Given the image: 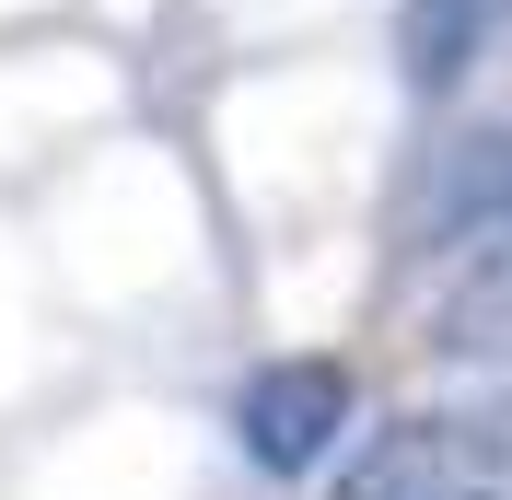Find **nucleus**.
Masks as SVG:
<instances>
[{
    "mask_svg": "<svg viewBox=\"0 0 512 500\" xmlns=\"http://www.w3.org/2000/svg\"><path fill=\"white\" fill-rule=\"evenodd\" d=\"M384 245H396L408 280H443V291L512 268V117L431 128L396 175V198H384Z\"/></svg>",
    "mask_w": 512,
    "mask_h": 500,
    "instance_id": "f257e3e1",
    "label": "nucleus"
},
{
    "mask_svg": "<svg viewBox=\"0 0 512 500\" xmlns=\"http://www.w3.org/2000/svg\"><path fill=\"white\" fill-rule=\"evenodd\" d=\"M361 431V384L350 361H326V349H291V361H256L245 396H233V454L256 477H315L338 466Z\"/></svg>",
    "mask_w": 512,
    "mask_h": 500,
    "instance_id": "f03ea898",
    "label": "nucleus"
},
{
    "mask_svg": "<svg viewBox=\"0 0 512 500\" xmlns=\"http://www.w3.org/2000/svg\"><path fill=\"white\" fill-rule=\"evenodd\" d=\"M501 24H512V0H501Z\"/></svg>",
    "mask_w": 512,
    "mask_h": 500,
    "instance_id": "0eeeda50",
    "label": "nucleus"
},
{
    "mask_svg": "<svg viewBox=\"0 0 512 500\" xmlns=\"http://www.w3.org/2000/svg\"><path fill=\"white\" fill-rule=\"evenodd\" d=\"M489 35H501V0H396V82L419 105H454Z\"/></svg>",
    "mask_w": 512,
    "mask_h": 500,
    "instance_id": "20e7f679",
    "label": "nucleus"
},
{
    "mask_svg": "<svg viewBox=\"0 0 512 500\" xmlns=\"http://www.w3.org/2000/svg\"><path fill=\"white\" fill-rule=\"evenodd\" d=\"M443 349H454V361H501V373H512V268L443 291Z\"/></svg>",
    "mask_w": 512,
    "mask_h": 500,
    "instance_id": "39448f33",
    "label": "nucleus"
},
{
    "mask_svg": "<svg viewBox=\"0 0 512 500\" xmlns=\"http://www.w3.org/2000/svg\"><path fill=\"white\" fill-rule=\"evenodd\" d=\"M431 500H512V477H489V466H454Z\"/></svg>",
    "mask_w": 512,
    "mask_h": 500,
    "instance_id": "423d86ee",
    "label": "nucleus"
},
{
    "mask_svg": "<svg viewBox=\"0 0 512 500\" xmlns=\"http://www.w3.org/2000/svg\"><path fill=\"white\" fill-rule=\"evenodd\" d=\"M454 466H478V431H466V407H396L373 431H350L326 500H431Z\"/></svg>",
    "mask_w": 512,
    "mask_h": 500,
    "instance_id": "7ed1b4c3",
    "label": "nucleus"
}]
</instances>
